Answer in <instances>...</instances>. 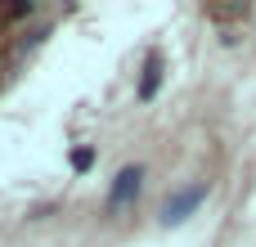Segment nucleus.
<instances>
[{"label": "nucleus", "mask_w": 256, "mask_h": 247, "mask_svg": "<svg viewBox=\"0 0 256 247\" xmlns=\"http://www.w3.org/2000/svg\"><path fill=\"white\" fill-rule=\"evenodd\" d=\"M202 198H207V184H194V189L176 194V198L162 207V225H180V220H189V216L202 207Z\"/></svg>", "instance_id": "f257e3e1"}, {"label": "nucleus", "mask_w": 256, "mask_h": 247, "mask_svg": "<svg viewBox=\"0 0 256 247\" xmlns=\"http://www.w3.org/2000/svg\"><path fill=\"white\" fill-rule=\"evenodd\" d=\"M140 180H144V171H140V166H126V171L117 176L112 194H108V207H122V202H130V198L140 194Z\"/></svg>", "instance_id": "f03ea898"}, {"label": "nucleus", "mask_w": 256, "mask_h": 247, "mask_svg": "<svg viewBox=\"0 0 256 247\" xmlns=\"http://www.w3.org/2000/svg\"><path fill=\"white\" fill-rule=\"evenodd\" d=\"M158 86H162V58L148 54V63H144V81H140V99H153Z\"/></svg>", "instance_id": "7ed1b4c3"}, {"label": "nucleus", "mask_w": 256, "mask_h": 247, "mask_svg": "<svg viewBox=\"0 0 256 247\" xmlns=\"http://www.w3.org/2000/svg\"><path fill=\"white\" fill-rule=\"evenodd\" d=\"M90 162H94V148H76V153H72V166H76V171H86Z\"/></svg>", "instance_id": "20e7f679"}]
</instances>
